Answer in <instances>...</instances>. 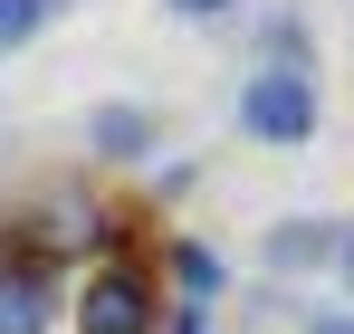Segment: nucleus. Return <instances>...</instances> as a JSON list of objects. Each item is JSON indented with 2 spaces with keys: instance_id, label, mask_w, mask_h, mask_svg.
<instances>
[{
  "instance_id": "20e7f679",
  "label": "nucleus",
  "mask_w": 354,
  "mask_h": 334,
  "mask_svg": "<svg viewBox=\"0 0 354 334\" xmlns=\"http://www.w3.org/2000/svg\"><path fill=\"white\" fill-rule=\"evenodd\" d=\"M48 315H58L48 258H0V334H48Z\"/></svg>"
},
{
  "instance_id": "f03ea898",
  "label": "nucleus",
  "mask_w": 354,
  "mask_h": 334,
  "mask_svg": "<svg viewBox=\"0 0 354 334\" xmlns=\"http://www.w3.org/2000/svg\"><path fill=\"white\" fill-rule=\"evenodd\" d=\"M67 315H77V334H163V286L134 258H106V268H86Z\"/></svg>"
},
{
  "instance_id": "7ed1b4c3",
  "label": "nucleus",
  "mask_w": 354,
  "mask_h": 334,
  "mask_svg": "<svg viewBox=\"0 0 354 334\" xmlns=\"http://www.w3.org/2000/svg\"><path fill=\"white\" fill-rule=\"evenodd\" d=\"M86 153H96V163H144V153H163V124H153V106H134V96L86 106Z\"/></svg>"
},
{
  "instance_id": "6e6552de",
  "label": "nucleus",
  "mask_w": 354,
  "mask_h": 334,
  "mask_svg": "<svg viewBox=\"0 0 354 334\" xmlns=\"http://www.w3.org/2000/svg\"><path fill=\"white\" fill-rule=\"evenodd\" d=\"M326 277L354 296V220H335V258H326Z\"/></svg>"
},
{
  "instance_id": "9d476101",
  "label": "nucleus",
  "mask_w": 354,
  "mask_h": 334,
  "mask_svg": "<svg viewBox=\"0 0 354 334\" xmlns=\"http://www.w3.org/2000/svg\"><path fill=\"white\" fill-rule=\"evenodd\" d=\"M297 334H354V306H306V325Z\"/></svg>"
},
{
  "instance_id": "f257e3e1",
  "label": "nucleus",
  "mask_w": 354,
  "mask_h": 334,
  "mask_svg": "<svg viewBox=\"0 0 354 334\" xmlns=\"http://www.w3.org/2000/svg\"><path fill=\"white\" fill-rule=\"evenodd\" d=\"M316 124H326L316 67H249V77H239V134H249V144L297 153V144H316Z\"/></svg>"
},
{
  "instance_id": "0eeeda50",
  "label": "nucleus",
  "mask_w": 354,
  "mask_h": 334,
  "mask_svg": "<svg viewBox=\"0 0 354 334\" xmlns=\"http://www.w3.org/2000/svg\"><path fill=\"white\" fill-rule=\"evenodd\" d=\"M58 10H67V0H0V57H10V48H29V39H39Z\"/></svg>"
},
{
  "instance_id": "423d86ee",
  "label": "nucleus",
  "mask_w": 354,
  "mask_h": 334,
  "mask_svg": "<svg viewBox=\"0 0 354 334\" xmlns=\"http://www.w3.org/2000/svg\"><path fill=\"white\" fill-rule=\"evenodd\" d=\"M173 277H182V306H211V296H221V258H211L201 239H182V248H173Z\"/></svg>"
},
{
  "instance_id": "39448f33",
  "label": "nucleus",
  "mask_w": 354,
  "mask_h": 334,
  "mask_svg": "<svg viewBox=\"0 0 354 334\" xmlns=\"http://www.w3.org/2000/svg\"><path fill=\"white\" fill-rule=\"evenodd\" d=\"M259 258H268V277H316L326 258H335V220H268V239H259Z\"/></svg>"
},
{
  "instance_id": "9b49d317",
  "label": "nucleus",
  "mask_w": 354,
  "mask_h": 334,
  "mask_svg": "<svg viewBox=\"0 0 354 334\" xmlns=\"http://www.w3.org/2000/svg\"><path fill=\"white\" fill-rule=\"evenodd\" d=\"M173 315V334H211V306H163Z\"/></svg>"
},
{
  "instance_id": "1a4fd4ad",
  "label": "nucleus",
  "mask_w": 354,
  "mask_h": 334,
  "mask_svg": "<svg viewBox=\"0 0 354 334\" xmlns=\"http://www.w3.org/2000/svg\"><path fill=\"white\" fill-rule=\"evenodd\" d=\"M163 10H173V19H192V29H211V19H230L239 0H163Z\"/></svg>"
}]
</instances>
